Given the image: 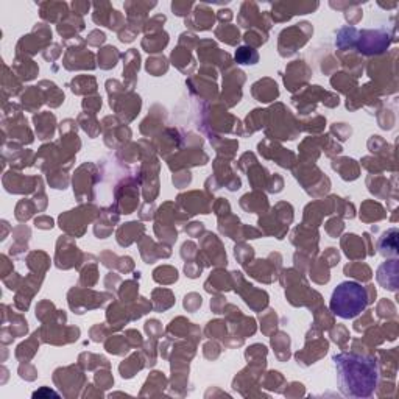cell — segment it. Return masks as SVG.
I'll return each instance as SVG.
<instances>
[{"mask_svg": "<svg viewBox=\"0 0 399 399\" xmlns=\"http://www.w3.org/2000/svg\"><path fill=\"white\" fill-rule=\"evenodd\" d=\"M337 379L345 396L367 397L377 385L376 360L359 354H339L334 357Z\"/></svg>", "mask_w": 399, "mask_h": 399, "instance_id": "cell-1", "label": "cell"}, {"mask_svg": "<svg viewBox=\"0 0 399 399\" xmlns=\"http://www.w3.org/2000/svg\"><path fill=\"white\" fill-rule=\"evenodd\" d=\"M370 303L367 288L360 284L346 281L337 285L331 297V310L340 318L349 320L360 315Z\"/></svg>", "mask_w": 399, "mask_h": 399, "instance_id": "cell-2", "label": "cell"}, {"mask_svg": "<svg viewBox=\"0 0 399 399\" xmlns=\"http://www.w3.org/2000/svg\"><path fill=\"white\" fill-rule=\"evenodd\" d=\"M52 38V31L49 30L47 25L44 24H36L34 30L31 34L24 36L22 39L19 41L17 44V53L25 52V53H34L38 52V49L44 44V41Z\"/></svg>", "mask_w": 399, "mask_h": 399, "instance_id": "cell-3", "label": "cell"}, {"mask_svg": "<svg viewBox=\"0 0 399 399\" xmlns=\"http://www.w3.org/2000/svg\"><path fill=\"white\" fill-rule=\"evenodd\" d=\"M194 13L192 17L189 19V24H191L192 28H197V30H207L214 25V11L209 8L206 4H201V5H197L195 11H191Z\"/></svg>", "mask_w": 399, "mask_h": 399, "instance_id": "cell-4", "label": "cell"}, {"mask_svg": "<svg viewBox=\"0 0 399 399\" xmlns=\"http://www.w3.org/2000/svg\"><path fill=\"white\" fill-rule=\"evenodd\" d=\"M39 10H41L43 19L50 20V22H55L58 13H62V14L69 13L67 5L64 2H44V4H39Z\"/></svg>", "mask_w": 399, "mask_h": 399, "instance_id": "cell-5", "label": "cell"}, {"mask_svg": "<svg viewBox=\"0 0 399 399\" xmlns=\"http://www.w3.org/2000/svg\"><path fill=\"white\" fill-rule=\"evenodd\" d=\"M215 34L228 44H236V41H239V30L233 25H222L215 30Z\"/></svg>", "mask_w": 399, "mask_h": 399, "instance_id": "cell-6", "label": "cell"}, {"mask_svg": "<svg viewBox=\"0 0 399 399\" xmlns=\"http://www.w3.org/2000/svg\"><path fill=\"white\" fill-rule=\"evenodd\" d=\"M156 38L158 36H147L143 39L142 46L147 49V52H158V49H162L167 44V41H169V36H167V33H164V31H162L159 39H156Z\"/></svg>", "mask_w": 399, "mask_h": 399, "instance_id": "cell-7", "label": "cell"}, {"mask_svg": "<svg viewBox=\"0 0 399 399\" xmlns=\"http://www.w3.org/2000/svg\"><path fill=\"white\" fill-rule=\"evenodd\" d=\"M236 59L240 62V64H256L258 61V53L251 49H246V47H242L237 50L236 53Z\"/></svg>", "mask_w": 399, "mask_h": 399, "instance_id": "cell-8", "label": "cell"}, {"mask_svg": "<svg viewBox=\"0 0 399 399\" xmlns=\"http://www.w3.org/2000/svg\"><path fill=\"white\" fill-rule=\"evenodd\" d=\"M194 7V2H173L172 4V11L176 16H186L191 13V8Z\"/></svg>", "mask_w": 399, "mask_h": 399, "instance_id": "cell-9", "label": "cell"}, {"mask_svg": "<svg viewBox=\"0 0 399 399\" xmlns=\"http://www.w3.org/2000/svg\"><path fill=\"white\" fill-rule=\"evenodd\" d=\"M72 8L75 10V13H80V14H85L89 11L91 8V4L89 2H74L72 4Z\"/></svg>", "mask_w": 399, "mask_h": 399, "instance_id": "cell-10", "label": "cell"}, {"mask_svg": "<svg viewBox=\"0 0 399 399\" xmlns=\"http://www.w3.org/2000/svg\"><path fill=\"white\" fill-rule=\"evenodd\" d=\"M91 38H92V39H89V43H91V44H95V46H97L98 43H103V41H104V34H103L101 31H92V33H91Z\"/></svg>", "mask_w": 399, "mask_h": 399, "instance_id": "cell-11", "label": "cell"}, {"mask_svg": "<svg viewBox=\"0 0 399 399\" xmlns=\"http://www.w3.org/2000/svg\"><path fill=\"white\" fill-rule=\"evenodd\" d=\"M36 226H39V228H52V220L46 219V217L36 219Z\"/></svg>", "mask_w": 399, "mask_h": 399, "instance_id": "cell-12", "label": "cell"}, {"mask_svg": "<svg viewBox=\"0 0 399 399\" xmlns=\"http://www.w3.org/2000/svg\"><path fill=\"white\" fill-rule=\"evenodd\" d=\"M219 19L220 20H225V19L231 20V19H233V11H231V10H220L219 11Z\"/></svg>", "mask_w": 399, "mask_h": 399, "instance_id": "cell-13", "label": "cell"}]
</instances>
